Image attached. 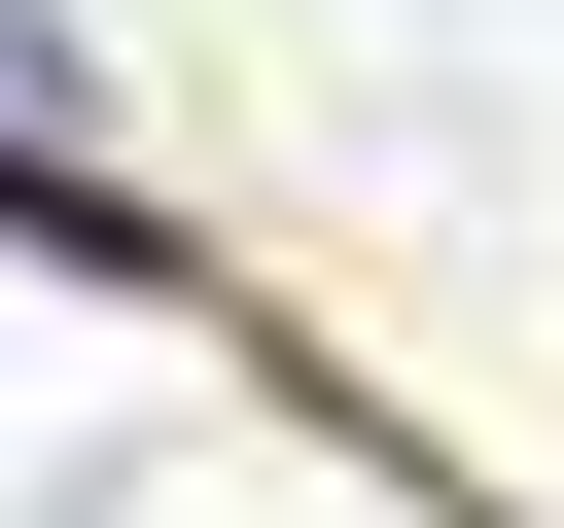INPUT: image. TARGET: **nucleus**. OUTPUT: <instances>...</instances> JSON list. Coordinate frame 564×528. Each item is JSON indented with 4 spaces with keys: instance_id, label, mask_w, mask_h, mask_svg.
Segmentation results:
<instances>
[{
    "instance_id": "nucleus-1",
    "label": "nucleus",
    "mask_w": 564,
    "mask_h": 528,
    "mask_svg": "<svg viewBox=\"0 0 564 528\" xmlns=\"http://www.w3.org/2000/svg\"><path fill=\"white\" fill-rule=\"evenodd\" d=\"M0 211H141V176H106V70H70V0H0Z\"/></svg>"
}]
</instances>
